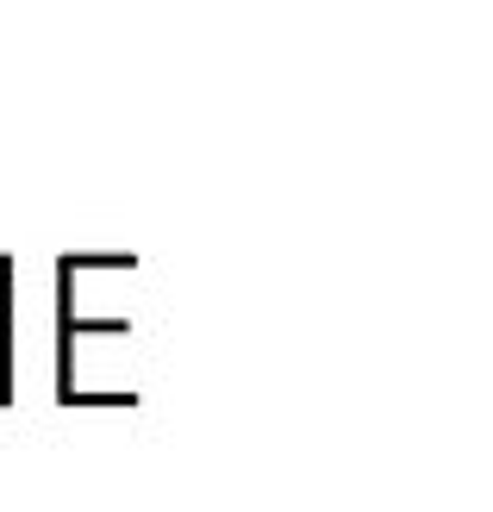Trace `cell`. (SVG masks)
I'll use <instances>...</instances> for the list:
<instances>
[{"label": "cell", "mask_w": 493, "mask_h": 512, "mask_svg": "<svg viewBox=\"0 0 493 512\" xmlns=\"http://www.w3.org/2000/svg\"><path fill=\"white\" fill-rule=\"evenodd\" d=\"M0 400H13V269L0 281Z\"/></svg>", "instance_id": "cell-1"}]
</instances>
